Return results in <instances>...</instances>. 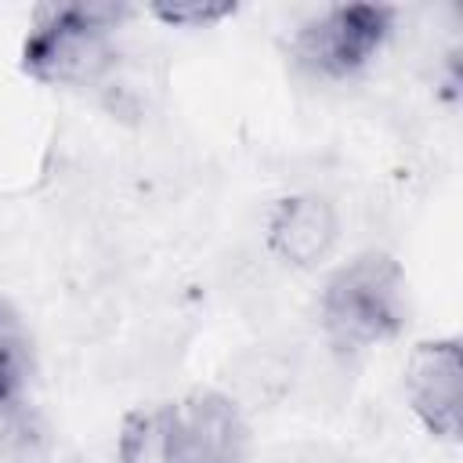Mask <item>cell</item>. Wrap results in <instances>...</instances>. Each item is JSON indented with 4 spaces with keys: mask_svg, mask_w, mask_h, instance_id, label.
Segmentation results:
<instances>
[{
    "mask_svg": "<svg viewBox=\"0 0 463 463\" xmlns=\"http://www.w3.org/2000/svg\"><path fill=\"white\" fill-rule=\"evenodd\" d=\"M405 318V279L387 253L347 260L322 293V322L340 351H362L391 340Z\"/></svg>",
    "mask_w": 463,
    "mask_h": 463,
    "instance_id": "obj_1",
    "label": "cell"
},
{
    "mask_svg": "<svg viewBox=\"0 0 463 463\" xmlns=\"http://www.w3.org/2000/svg\"><path fill=\"white\" fill-rule=\"evenodd\" d=\"M123 11L112 4L47 7L25 36L22 65L33 80L87 87L112 61V25Z\"/></svg>",
    "mask_w": 463,
    "mask_h": 463,
    "instance_id": "obj_2",
    "label": "cell"
},
{
    "mask_svg": "<svg viewBox=\"0 0 463 463\" xmlns=\"http://www.w3.org/2000/svg\"><path fill=\"white\" fill-rule=\"evenodd\" d=\"M391 29V7L344 4L315 18L297 36V58L322 76H347L362 69Z\"/></svg>",
    "mask_w": 463,
    "mask_h": 463,
    "instance_id": "obj_3",
    "label": "cell"
},
{
    "mask_svg": "<svg viewBox=\"0 0 463 463\" xmlns=\"http://www.w3.org/2000/svg\"><path fill=\"white\" fill-rule=\"evenodd\" d=\"M174 463H242L246 427L239 409L217 391H195L174 409Z\"/></svg>",
    "mask_w": 463,
    "mask_h": 463,
    "instance_id": "obj_4",
    "label": "cell"
},
{
    "mask_svg": "<svg viewBox=\"0 0 463 463\" xmlns=\"http://www.w3.org/2000/svg\"><path fill=\"white\" fill-rule=\"evenodd\" d=\"M405 387L416 416L438 438L459 434V402H463V362L456 340L420 344L405 369Z\"/></svg>",
    "mask_w": 463,
    "mask_h": 463,
    "instance_id": "obj_5",
    "label": "cell"
},
{
    "mask_svg": "<svg viewBox=\"0 0 463 463\" xmlns=\"http://www.w3.org/2000/svg\"><path fill=\"white\" fill-rule=\"evenodd\" d=\"M268 239L282 260H289L297 268H311L322 257H329V250L336 242V213L318 195L282 199L271 213Z\"/></svg>",
    "mask_w": 463,
    "mask_h": 463,
    "instance_id": "obj_6",
    "label": "cell"
},
{
    "mask_svg": "<svg viewBox=\"0 0 463 463\" xmlns=\"http://www.w3.org/2000/svg\"><path fill=\"white\" fill-rule=\"evenodd\" d=\"M174 409H137L119 430V463H174L170 452Z\"/></svg>",
    "mask_w": 463,
    "mask_h": 463,
    "instance_id": "obj_7",
    "label": "cell"
},
{
    "mask_svg": "<svg viewBox=\"0 0 463 463\" xmlns=\"http://www.w3.org/2000/svg\"><path fill=\"white\" fill-rule=\"evenodd\" d=\"M29 376V336L11 304L0 300V412H7Z\"/></svg>",
    "mask_w": 463,
    "mask_h": 463,
    "instance_id": "obj_8",
    "label": "cell"
},
{
    "mask_svg": "<svg viewBox=\"0 0 463 463\" xmlns=\"http://www.w3.org/2000/svg\"><path fill=\"white\" fill-rule=\"evenodd\" d=\"M47 434L36 416H18L0 430V463H40Z\"/></svg>",
    "mask_w": 463,
    "mask_h": 463,
    "instance_id": "obj_9",
    "label": "cell"
},
{
    "mask_svg": "<svg viewBox=\"0 0 463 463\" xmlns=\"http://www.w3.org/2000/svg\"><path fill=\"white\" fill-rule=\"evenodd\" d=\"M152 11L170 25H206V22L232 14L235 4H159Z\"/></svg>",
    "mask_w": 463,
    "mask_h": 463,
    "instance_id": "obj_10",
    "label": "cell"
}]
</instances>
